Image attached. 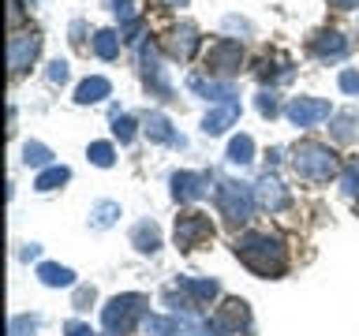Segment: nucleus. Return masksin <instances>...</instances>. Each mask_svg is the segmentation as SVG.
<instances>
[{"mask_svg":"<svg viewBox=\"0 0 359 336\" xmlns=\"http://www.w3.org/2000/svg\"><path fill=\"white\" fill-rule=\"evenodd\" d=\"M236 258L258 276H280L288 265L285 246L277 239H269V235H258V232H247L236 239Z\"/></svg>","mask_w":359,"mask_h":336,"instance_id":"nucleus-1","label":"nucleus"},{"mask_svg":"<svg viewBox=\"0 0 359 336\" xmlns=\"http://www.w3.org/2000/svg\"><path fill=\"white\" fill-rule=\"evenodd\" d=\"M292 168H296L303 179L325 183V179L337 176V153L322 142H299L296 153H292Z\"/></svg>","mask_w":359,"mask_h":336,"instance_id":"nucleus-2","label":"nucleus"},{"mask_svg":"<svg viewBox=\"0 0 359 336\" xmlns=\"http://www.w3.org/2000/svg\"><path fill=\"white\" fill-rule=\"evenodd\" d=\"M142 310H146V295H139V291L112 295L109 307L101 310V329H105L109 336H128L135 329V321L142 318Z\"/></svg>","mask_w":359,"mask_h":336,"instance_id":"nucleus-3","label":"nucleus"},{"mask_svg":"<svg viewBox=\"0 0 359 336\" xmlns=\"http://www.w3.org/2000/svg\"><path fill=\"white\" fill-rule=\"evenodd\" d=\"M217 206H221V217L232 224V228H240V224L251 220V213H255V187H247V183H236V179H221V187H217Z\"/></svg>","mask_w":359,"mask_h":336,"instance_id":"nucleus-4","label":"nucleus"},{"mask_svg":"<svg viewBox=\"0 0 359 336\" xmlns=\"http://www.w3.org/2000/svg\"><path fill=\"white\" fill-rule=\"evenodd\" d=\"M210 325H213V332H217V336H240V332L251 329V310H247L243 299H224Z\"/></svg>","mask_w":359,"mask_h":336,"instance_id":"nucleus-5","label":"nucleus"},{"mask_svg":"<svg viewBox=\"0 0 359 336\" xmlns=\"http://www.w3.org/2000/svg\"><path fill=\"white\" fill-rule=\"evenodd\" d=\"M206 239H213V224L206 213H180L176 217V246L180 251H195Z\"/></svg>","mask_w":359,"mask_h":336,"instance_id":"nucleus-6","label":"nucleus"},{"mask_svg":"<svg viewBox=\"0 0 359 336\" xmlns=\"http://www.w3.org/2000/svg\"><path fill=\"white\" fill-rule=\"evenodd\" d=\"M38 52H41V38H38L34 30L8 38V67H11V75H22V71H27V67L38 60Z\"/></svg>","mask_w":359,"mask_h":336,"instance_id":"nucleus-7","label":"nucleus"},{"mask_svg":"<svg viewBox=\"0 0 359 336\" xmlns=\"http://www.w3.org/2000/svg\"><path fill=\"white\" fill-rule=\"evenodd\" d=\"M240 64H243V45H240V41L221 38V41L206 52V67H210L213 75H236V71H240Z\"/></svg>","mask_w":359,"mask_h":336,"instance_id":"nucleus-8","label":"nucleus"},{"mask_svg":"<svg viewBox=\"0 0 359 336\" xmlns=\"http://www.w3.org/2000/svg\"><path fill=\"white\" fill-rule=\"evenodd\" d=\"M285 112H288V120L296 123V127H314V123H322V120L333 116L330 101H322V97H296Z\"/></svg>","mask_w":359,"mask_h":336,"instance_id":"nucleus-9","label":"nucleus"},{"mask_svg":"<svg viewBox=\"0 0 359 336\" xmlns=\"http://www.w3.org/2000/svg\"><path fill=\"white\" fill-rule=\"evenodd\" d=\"M139 64H142V78H146V86H154V94H161V97H172V86H168V78H165V67L161 60H157V49L154 45H139Z\"/></svg>","mask_w":359,"mask_h":336,"instance_id":"nucleus-10","label":"nucleus"},{"mask_svg":"<svg viewBox=\"0 0 359 336\" xmlns=\"http://www.w3.org/2000/svg\"><path fill=\"white\" fill-rule=\"evenodd\" d=\"M210 195V176L202 172H176L172 176V198L176 202H198Z\"/></svg>","mask_w":359,"mask_h":336,"instance_id":"nucleus-11","label":"nucleus"},{"mask_svg":"<svg viewBox=\"0 0 359 336\" xmlns=\"http://www.w3.org/2000/svg\"><path fill=\"white\" fill-rule=\"evenodd\" d=\"M255 202H258L262 209L277 213V209H285V206H288V190H285V183H280V179L262 176V179L255 183Z\"/></svg>","mask_w":359,"mask_h":336,"instance_id":"nucleus-12","label":"nucleus"},{"mask_svg":"<svg viewBox=\"0 0 359 336\" xmlns=\"http://www.w3.org/2000/svg\"><path fill=\"white\" fill-rule=\"evenodd\" d=\"M236 120H240V97L221 101L217 108H210V112H206V120H202V131H206V134H224Z\"/></svg>","mask_w":359,"mask_h":336,"instance_id":"nucleus-13","label":"nucleus"},{"mask_svg":"<svg viewBox=\"0 0 359 336\" xmlns=\"http://www.w3.org/2000/svg\"><path fill=\"white\" fill-rule=\"evenodd\" d=\"M198 49V27L195 22H180V27L168 34V52L176 56V60H191Z\"/></svg>","mask_w":359,"mask_h":336,"instance_id":"nucleus-14","label":"nucleus"},{"mask_svg":"<svg viewBox=\"0 0 359 336\" xmlns=\"http://www.w3.org/2000/svg\"><path fill=\"white\" fill-rule=\"evenodd\" d=\"M112 94V83L105 75H90V78H83L79 83V90H75V101L79 105H97V101H105Z\"/></svg>","mask_w":359,"mask_h":336,"instance_id":"nucleus-15","label":"nucleus"},{"mask_svg":"<svg viewBox=\"0 0 359 336\" xmlns=\"http://www.w3.org/2000/svg\"><path fill=\"white\" fill-rule=\"evenodd\" d=\"M187 86L195 90V94L210 97V101H232V97H240L232 83H213V78L206 83V78H198V75H191V78H187Z\"/></svg>","mask_w":359,"mask_h":336,"instance_id":"nucleus-16","label":"nucleus"},{"mask_svg":"<svg viewBox=\"0 0 359 336\" xmlns=\"http://www.w3.org/2000/svg\"><path fill=\"white\" fill-rule=\"evenodd\" d=\"M314 52L322 56V60H330V56H344L348 52V38L344 34H337V30H322V34H314Z\"/></svg>","mask_w":359,"mask_h":336,"instance_id":"nucleus-17","label":"nucleus"},{"mask_svg":"<svg viewBox=\"0 0 359 336\" xmlns=\"http://www.w3.org/2000/svg\"><path fill=\"white\" fill-rule=\"evenodd\" d=\"M146 134H150V142H168V146H184V139L172 131V123H168L161 112H150L146 116Z\"/></svg>","mask_w":359,"mask_h":336,"instance_id":"nucleus-18","label":"nucleus"},{"mask_svg":"<svg viewBox=\"0 0 359 336\" xmlns=\"http://www.w3.org/2000/svg\"><path fill=\"white\" fill-rule=\"evenodd\" d=\"M131 243L139 246L142 254H157V246H161V232H157V224H154V220H142V224H135Z\"/></svg>","mask_w":359,"mask_h":336,"instance_id":"nucleus-19","label":"nucleus"},{"mask_svg":"<svg viewBox=\"0 0 359 336\" xmlns=\"http://www.w3.org/2000/svg\"><path fill=\"white\" fill-rule=\"evenodd\" d=\"M38 276H41V284H49V288H72L75 284V273L67 265H56V262H41L38 265Z\"/></svg>","mask_w":359,"mask_h":336,"instance_id":"nucleus-20","label":"nucleus"},{"mask_svg":"<svg viewBox=\"0 0 359 336\" xmlns=\"http://www.w3.org/2000/svg\"><path fill=\"white\" fill-rule=\"evenodd\" d=\"M67 179H72V168H64V164H49L45 168V172H38V179H34V187L41 190H56V187H64Z\"/></svg>","mask_w":359,"mask_h":336,"instance_id":"nucleus-21","label":"nucleus"},{"mask_svg":"<svg viewBox=\"0 0 359 336\" xmlns=\"http://www.w3.org/2000/svg\"><path fill=\"white\" fill-rule=\"evenodd\" d=\"M180 288L191 291L198 302H210L217 299V280H198V276H180Z\"/></svg>","mask_w":359,"mask_h":336,"instance_id":"nucleus-22","label":"nucleus"},{"mask_svg":"<svg viewBox=\"0 0 359 336\" xmlns=\"http://www.w3.org/2000/svg\"><path fill=\"white\" fill-rule=\"evenodd\" d=\"M229 161L232 164H251L255 161V139L251 134H236L229 142Z\"/></svg>","mask_w":359,"mask_h":336,"instance_id":"nucleus-23","label":"nucleus"},{"mask_svg":"<svg viewBox=\"0 0 359 336\" xmlns=\"http://www.w3.org/2000/svg\"><path fill=\"white\" fill-rule=\"evenodd\" d=\"M94 52L101 56V60H116V52H120V34H116V30H97V34H94Z\"/></svg>","mask_w":359,"mask_h":336,"instance_id":"nucleus-24","label":"nucleus"},{"mask_svg":"<svg viewBox=\"0 0 359 336\" xmlns=\"http://www.w3.org/2000/svg\"><path fill=\"white\" fill-rule=\"evenodd\" d=\"M49 161H53V150L45 142H27L22 146V164L27 168H49Z\"/></svg>","mask_w":359,"mask_h":336,"instance_id":"nucleus-25","label":"nucleus"},{"mask_svg":"<svg viewBox=\"0 0 359 336\" xmlns=\"http://www.w3.org/2000/svg\"><path fill=\"white\" fill-rule=\"evenodd\" d=\"M176 329H180V321L176 318H161V314H146V321H142L146 336H176Z\"/></svg>","mask_w":359,"mask_h":336,"instance_id":"nucleus-26","label":"nucleus"},{"mask_svg":"<svg viewBox=\"0 0 359 336\" xmlns=\"http://www.w3.org/2000/svg\"><path fill=\"white\" fill-rule=\"evenodd\" d=\"M333 139L337 142H352L355 139V112H337L333 116Z\"/></svg>","mask_w":359,"mask_h":336,"instance_id":"nucleus-27","label":"nucleus"},{"mask_svg":"<svg viewBox=\"0 0 359 336\" xmlns=\"http://www.w3.org/2000/svg\"><path fill=\"white\" fill-rule=\"evenodd\" d=\"M116 217H120V206H116V202H97V206L90 209V224H94V228H109Z\"/></svg>","mask_w":359,"mask_h":336,"instance_id":"nucleus-28","label":"nucleus"},{"mask_svg":"<svg viewBox=\"0 0 359 336\" xmlns=\"http://www.w3.org/2000/svg\"><path fill=\"white\" fill-rule=\"evenodd\" d=\"M86 157L94 161L97 168H109L112 161H116V150H112L109 142H90V150H86Z\"/></svg>","mask_w":359,"mask_h":336,"instance_id":"nucleus-29","label":"nucleus"},{"mask_svg":"<svg viewBox=\"0 0 359 336\" xmlns=\"http://www.w3.org/2000/svg\"><path fill=\"white\" fill-rule=\"evenodd\" d=\"M38 329H41V321H38V318H30V314H19V318H11L8 336H34Z\"/></svg>","mask_w":359,"mask_h":336,"instance_id":"nucleus-30","label":"nucleus"},{"mask_svg":"<svg viewBox=\"0 0 359 336\" xmlns=\"http://www.w3.org/2000/svg\"><path fill=\"white\" fill-rule=\"evenodd\" d=\"M255 105H258V112H262L266 120H273L277 112H280V101H277V94H273V90H262V94L255 97Z\"/></svg>","mask_w":359,"mask_h":336,"instance_id":"nucleus-31","label":"nucleus"},{"mask_svg":"<svg viewBox=\"0 0 359 336\" xmlns=\"http://www.w3.org/2000/svg\"><path fill=\"white\" fill-rule=\"evenodd\" d=\"M341 187H344V195H355V190H359V157H352V161L344 164Z\"/></svg>","mask_w":359,"mask_h":336,"instance_id":"nucleus-32","label":"nucleus"},{"mask_svg":"<svg viewBox=\"0 0 359 336\" xmlns=\"http://www.w3.org/2000/svg\"><path fill=\"white\" fill-rule=\"evenodd\" d=\"M112 134H116L120 142H131V139H135V120H131V116H116V123H112Z\"/></svg>","mask_w":359,"mask_h":336,"instance_id":"nucleus-33","label":"nucleus"},{"mask_svg":"<svg viewBox=\"0 0 359 336\" xmlns=\"http://www.w3.org/2000/svg\"><path fill=\"white\" fill-rule=\"evenodd\" d=\"M45 78H49L53 86L67 83V64H64V60H53V64H49V71H45Z\"/></svg>","mask_w":359,"mask_h":336,"instance_id":"nucleus-34","label":"nucleus"},{"mask_svg":"<svg viewBox=\"0 0 359 336\" xmlns=\"http://www.w3.org/2000/svg\"><path fill=\"white\" fill-rule=\"evenodd\" d=\"M337 83H341L344 94H359V75H355V71H341V78H337Z\"/></svg>","mask_w":359,"mask_h":336,"instance_id":"nucleus-35","label":"nucleus"},{"mask_svg":"<svg viewBox=\"0 0 359 336\" xmlns=\"http://www.w3.org/2000/svg\"><path fill=\"white\" fill-rule=\"evenodd\" d=\"M112 11L120 15V22H123V27H128V22L135 19V15H131V0H112Z\"/></svg>","mask_w":359,"mask_h":336,"instance_id":"nucleus-36","label":"nucleus"},{"mask_svg":"<svg viewBox=\"0 0 359 336\" xmlns=\"http://www.w3.org/2000/svg\"><path fill=\"white\" fill-rule=\"evenodd\" d=\"M67 336H94V329H90L86 321H72L67 325Z\"/></svg>","mask_w":359,"mask_h":336,"instance_id":"nucleus-37","label":"nucleus"},{"mask_svg":"<svg viewBox=\"0 0 359 336\" xmlns=\"http://www.w3.org/2000/svg\"><path fill=\"white\" fill-rule=\"evenodd\" d=\"M38 254H41L38 243H27V246H22V258H27V262H30V258H38Z\"/></svg>","mask_w":359,"mask_h":336,"instance_id":"nucleus-38","label":"nucleus"},{"mask_svg":"<svg viewBox=\"0 0 359 336\" xmlns=\"http://www.w3.org/2000/svg\"><path fill=\"white\" fill-rule=\"evenodd\" d=\"M19 15H22V4H19V0H11V22H19Z\"/></svg>","mask_w":359,"mask_h":336,"instance_id":"nucleus-39","label":"nucleus"},{"mask_svg":"<svg viewBox=\"0 0 359 336\" xmlns=\"http://www.w3.org/2000/svg\"><path fill=\"white\" fill-rule=\"evenodd\" d=\"M330 4H333V8H355L359 0H330Z\"/></svg>","mask_w":359,"mask_h":336,"instance_id":"nucleus-40","label":"nucleus"},{"mask_svg":"<svg viewBox=\"0 0 359 336\" xmlns=\"http://www.w3.org/2000/svg\"><path fill=\"white\" fill-rule=\"evenodd\" d=\"M161 4H165V8H184L187 0H161Z\"/></svg>","mask_w":359,"mask_h":336,"instance_id":"nucleus-41","label":"nucleus"},{"mask_svg":"<svg viewBox=\"0 0 359 336\" xmlns=\"http://www.w3.org/2000/svg\"><path fill=\"white\" fill-rule=\"evenodd\" d=\"M195 336H217V332H195Z\"/></svg>","mask_w":359,"mask_h":336,"instance_id":"nucleus-42","label":"nucleus"},{"mask_svg":"<svg viewBox=\"0 0 359 336\" xmlns=\"http://www.w3.org/2000/svg\"><path fill=\"white\" fill-rule=\"evenodd\" d=\"M355 213H359V198H355Z\"/></svg>","mask_w":359,"mask_h":336,"instance_id":"nucleus-43","label":"nucleus"}]
</instances>
